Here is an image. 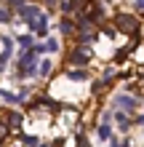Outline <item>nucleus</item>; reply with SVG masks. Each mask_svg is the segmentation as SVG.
<instances>
[{
	"label": "nucleus",
	"instance_id": "nucleus-2",
	"mask_svg": "<svg viewBox=\"0 0 144 147\" xmlns=\"http://www.w3.org/2000/svg\"><path fill=\"white\" fill-rule=\"evenodd\" d=\"M115 24H117V30L120 32H128V35H139V22L133 19V16H128V13H117L115 16Z\"/></svg>",
	"mask_w": 144,
	"mask_h": 147
},
{
	"label": "nucleus",
	"instance_id": "nucleus-18",
	"mask_svg": "<svg viewBox=\"0 0 144 147\" xmlns=\"http://www.w3.org/2000/svg\"><path fill=\"white\" fill-rule=\"evenodd\" d=\"M133 5H136L139 11H144V0H136V3H133Z\"/></svg>",
	"mask_w": 144,
	"mask_h": 147
},
{
	"label": "nucleus",
	"instance_id": "nucleus-14",
	"mask_svg": "<svg viewBox=\"0 0 144 147\" xmlns=\"http://www.w3.org/2000/svg\"><path fill=\"white\" fill-rule=\"evenodd\" d=\"M19 46H21V51H27V48H32V38H29V35H24V38H19Z\"/></svg>",
	"mask_w": 144,
	"mask_h": 147
},
{
	"label": "nucleus",
	"instance_id": "nucleus-15",
	"mask_svg": "<svg viewBox=\"0 0 144 147\" xmlns=\"http://www.w3.org/2000/svg\"><path fill=\"white\" fill-rule=\"evenodd\" d=\"M35 144H38L35 136H24V147H35Z\"/></svg>",
	"mask_w": 144,
	"mask_h": 147
},
{
	"label": "nucleus",
	"instance_id": "nucleus-12",
	"mask_svg": "<svg viewBox=\"0 0 144 147\" xmlns=\"http://www.w3.org/2000/svg\"><path fill=\"white\" fill-rule=\"evenodd\" d=\"M38 75H40V78L51 75V62H40V64H38Z\"/></svg>",
	"mask_w": 144,
	"mask_h": 147
},
{
	"label": "nucleus",
	"instance_id": "nucleus-11",
	"mask_svg": "<svg viewBox=\"0 0 144 147\" xmlns=\"http://www.w3.org/2000/svg\"><path fill=\"white\" fill-rule=\"evenodd\" d=\"M117 126H120V131H128V126H131V120L125 118V112H117Z\"/></svg>",
	"mask_w": 144,
	"mask_h": 147
},
{
	"label": "nucleus",
	"instance_id": "nucleus-13",
	"mask_svg": "<svg viewBox=\"0 0 144 147\" xmlns=\"http://www.w3.org/2000/svg\"><path fill=\"white\" fill-rule=\"evenodd\" d=\"M46 51H51V54L59 51V40H56V38H48V40H46Z\"/></svg>",
	"mask_w": 144,
	"mask_h": 147
},
{
	"label": "nucleus",
	"instance_id": "nucleus-8",
	"mask_svg": "<svg viewBox=\"0 0 144 147\" xmlns=\"http://www.w3.org/2000/svg\"><path fill=\"white\" fill-rule=\"evenodd\" d=\"M19 126H21V112L11 110L8 112V128H19Z\"/></svg>",
	"mask_w": 144,
	"mask_h": 147
},
{
	"label": "nucleus",
	"instance_id": "nucleus-5",
	"mask_svg": "<svg viewBox=\"0 0 144 147\" xmlns=\"http://www.w3.org/2000/svg\"><path fill=\"white\" fill-rule=\"evenodd\" d=\"M19 16H21V22L32 24V22L40 16V8H38V5H21V8H19Z\"/></svg>",
	"mask_w": 144,
	"mask_h": 147
},
{
	"label": "nucleus",
	"instance_id": "nucleus-16",
	"mask_svg": "<svg viewBox=\"0 0 144 147\" xmlns=\"http://www.w3.org/2000/svg\"><path fill=\"white\" fill-rule=\"evenodd\" d=\"M78 147H91V144H88V139H86L83 134H78Z\"/></svg>",
	"mask_w": 144,
	"mask_h": 147
},
{
	"label": "nucleus",
	"instance_id": "nucleus-1",
	"mask_svg": "<svg viewBox=\"0 0 144 147\" xmlns=\"http://www.w3.org/2000/svg\"><path fill=\"white\" fill-rule=\"evenodd\" d=\"M35 64H38V51L27 48V51L19 56V78H29L32 72H38Z\"/></svg>",
	"mask_w": 144,
	"mask_h": 147
},
{
	"label": "nucleus",
	"instance_id": "nucleus-9",
	"mask_svg": "<svg viewBox=\"0 0 144 147\" xmlns=\"http://www.w3.org/2000/svg\"><path fill=\"white\" fill-rule=\"evenodd\" d=\"M70 80H88V70H67Z\"/></svg>",
	"mask_w": 144,
	"mask_h": 147
},
{
	"label": "nucleus",
	"instance_id": "nucleus-3",
	"mask_svg": "<svg viewBox=\"0 0 144 147\" xmlns=\"http://www.w3.org/2000/svg\"><path fill=\"white\" fill-rule=\"evenodd\" d=\"M115 107H120V110H128V112H133L139 107V99L136 96H128V94H120V96L115 99Z\"/></svg>",
	"mask_w": 144,
	"mask_h": 147
},
{
	"label": "nucleus",
	"instance_id": "nucleus-4",
	"mask_svg": "<svg viewBox=\"0 0 144 147\" xmlns=\"http://www.w3.org/2000/svg\"><path fill=\"white\" fill-rule=\"evenodd\" d=\"M88 56H91V54H88V48H86V46H80L78 51H72L67 59H70V64H80V67H86V64H88Z\"/></svg>",
	"mask_w": 144,
	"mask_h": 147
},
{
	"label": "nucleus",
	"instance_id": "nucleus-17",
	"mask_svg": "<svg viewBox=\"0 0 144 147\" xmlns=\"http://www.w3.org/2000/svg\"><path fill=\"white\" fill-rule=\"evenodd\" d=\"M0 22H8V11H0Z\"/></svg>",
	"mask_w": 144,
	"mask_h": 147
},
{
	"label": "nucleus",
	"instance_id": "nucleus-6",
	"mask_svg": "<svg viewBox=\"0 0 144 147\" xmlns=\"http://www.w3.org/2000/svg\"><path fill=\"white\" fill-rule=\"evenodd\" d=\"M32 30L35 32H40V35H46L48 32V19H46V13H40L35 22H32Z\"/></svg>",
	"mask_w": 144,
	"mask_h": 147
},
{
	"label": "nucleus",
	"instance_id": "nucleus-19",
	"mask_svg": "<svg viewBox=\"0 0 144 147\" xmlns=\"http://www.w3.org/2000/svg\"><path fill=\"white\" fill-rule=\"evenodd\" d=\"M38 147H48V144H38Z\"/></svg>",
	"mask_w": 144,
	"mask_h": 147
},
{
	"label": "nucleus",
	"instance_id": "nucleus-7",
	"mask_svg": "<svg viewBox=\"0 0 144 147\" xmlns=\"http://www.w3.org/2000/svg\"><path fill=\"white\" fill-rule=\"evenodd\" d=\"M59 30H62L64 35H72V32H75V22L70 19V16H62V22H59Z\"/></svg>",
	"mask_w": 144,
	"mask_h": 147
},
{
	"label": "nucleus",
	"instance_id": "nucleus-10",
	"mask_svg": "<svg viewBox=\"0 0 144 147\" xmlns=\"http://www.w3.org/2000/svg\"><path fill=\"white\" fill-rule=\"evenodd\" d=\"M99 139H112V126H109V123L99 126Z\"/></svg>",
	"mask_w": 144,
	"mask_h": 147
}]
</instances>
